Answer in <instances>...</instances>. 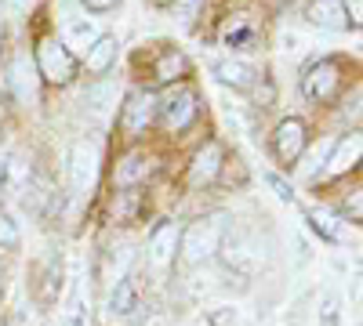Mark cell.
I'll use <instances>...</instances> for the list:
<instances>
[{"mask_svg":"<svg viewBox=\"0 0 363 326\" xmlns=\"http://www.w3.org/2000/svg\"><path fill=\"white\" fill-rule=\"evenodd\" d=\"M11 182H15V189H22V182H26V163L22 160H11Z\"/></svg>","mask_w":363,"mask_h":326,"instance_id":"28","label":"cell"},{"mask_svg":"<svg viewBox=\"0 0 363 326\" xmlns=\"http://www.w3.org/2000/svg\"><path fill=\"white\" fill-rule=\"evenodd\" d=\"M18 243V225L11 221V214L0 211V247H15Z\"/></svg>","mask_w":363,"mask_h":326,"instance_id":"23","label":"cell"},{"mask_svg":"<svg viewBox=\"0 0 363 326\" xmlns=\"http://www.w3.org/2000/svg\"><path fill=\"white\" fill-rule=\"evenodd\" d=\"M84 105L95 112V116H109L113 105H116V83H91L87 91H84Z\"/></svg>","mask_w":363,"mask_h":326,"instance_id":"15","label":"cell"},{"mask_svg":"<svg viewBox=\"0 0 363 326\" xmlns=\"http://www.w3.org/2000/svg\"><path fill=\"white\" fill-rule=\"evenodd\" d=\"M84 4H87L91 11H109V8L116 4V0H84Z\"/></svg>","mask_w":363,"mask_h":326,"instance_id":"30","label":"cell"},{"mask_svg":"<svg viewBox=\"0 0 363 326\" xmlns=\"http://www.w3.org/2000/svg\"><path fill=\"white\" fill-rule=\"evenodd\" d=\"M320 319H323V326H338V319H342V298H338L335 290L323 293V301H320Z\"/></svg>","mask_w":363,"mask_h":326,"instance_id":"20","label":"cell"},{"mask_svg":"<svg viewBox=\"0 0 363 326\" xmlns=\"http://www.w3.org/2000/svg\"><path fill=\"white\" fill-rule=\"evenodd\" d=\"M138 308V286L124 276L113 283V293H109V315L113 319H128L131 312Z\"/></svg>","mask_w":363,"mask_h":326,"instance_id":"13","label":"cell"},{"mask_svg":"<svg viewBox=\"0 0 363 326\" xmlns=\"http://www.w3.org/2000/svg\"><path fill=\"white\" fill-rule=\"evenodd\" d=\"M301 87H306V95H309L313 102L330 98V91L338 87V66H335V62H320V66H313Z\"/></svg>","mask_w":363,"mask_h":326,"instance_id":"10","label":"cell"},{"mask_svg":"<svg viewBox=\"0 0 363 326\" xmlns=\"http://www.w3.org/2000/svg\"><path fill=\"white\" fill-rule=\"evenodd\" d=\"M356 160H359V134H349L345 141H338V149H330L323 170L327 174H345Z\"/></svg>","mask_w":363,"mask_h":326,"instance_id":"14","label":"cell"},{"mask_svg":"<svg viewBox=\"0 0 363 326\" xmlns=\"http://www.w3.org/2000/svg\"><path fill=\"white\" fill-rule=\"evenodd\" d=\"M211 319H215V326H236V308H222V312H215Z\"/></svg>","mask_w":363,"mask_h":326,"instance_id":"27","label":"cell"},{"mask_svg":"<svg viewBox=\"0 0 363 326\" xmlns=\"http://www.w3.org/2000/svg\"><path fill=\"white\" fill-rule=\"evenodd\" d=\"M149 174V160L145 156H128L124 163L116 167V185H135L138 177Z\"/></svg>","mask_w":363,"mask_h":326,"instance_id":"19","label":"cell"},{"mask_svg":"<svg viewBox=\"0 0 363 326\" xmlns=\"http://www.w3.org/2000/svg\"><path fill=\"white\" fill-rule=\"evenodd\" d=\"M102 37V29L95 18H87V15H73V18H62V44L87 54V47L95 44Z\"/></svg>","mask_w":363,"mask_h":326,"instance_id":"4","label":"cell"},{"mask_svg":"<svg viewBox=\"0 0 363 326\" xmlns=\"http://www.w3.org/2000/svg\"><path fill=\"white\" fill-rule=\"evenodd\" d=\"M309 22L320 25V29H349V11H345L342 0H313Z\"/></svg>","mask_w":363,"mask_h":326,"instance_id":"8","label":"cell"},{"mask_svg":"<svg viewBox=\"0 0 363 326\" xmlns=\"http://www.w3.org/2000/svg\"><path fill=\"white\" fill-rule=\"evenodd\" d=\"M116 58V40L113 37H99L95 44L87 47V69L91 73H106Z\"/></svg>","mask_w":363,"mask_h":326,"instance_id":"18","label":"cell"},{"mask_svg":"<svg viewBox=\"0 0 363 326\" xmlns=\"http://www.w3.org/2000/svg\"><path fill=\"white\" fill-rule=\"evenodd\" d=\"M37 66H40L44 80H51V83H69L73 73H77L73 54L66 51V44H58V40H44L40 44V62Z\"/></svg>","mask_w":363,"mask_h":326,"instance_id":"3","label":"cell"},{"mask_svg":"<svg viewBox=\"0 0 363 326\" xmlns=\"http://www.w3.org/2000/svg\"><path fill=\"white\" fill-rule=\"evenodd\" d=\"M349 4H352V18H349V22H359V11H363V8H359V0H349Z\"/></svg>","mask_w":363,"mask_h":326,"instance_id":"31","label":"cell"},{"mask_svg":"<svg viewBox=\"0 0 363 326\" xmlns=\"http://www.w3.org/2000/svg\"><path fill=\"white\" fill-rule=\"evenodd\" d=\"M215 76H218L222 83H233V87H251L258 73H255V66L240 62V58H225V62L215 66Z\"/></svg>","mask_w":363,"mask_h":326,"instance_id":"16","label":"cell"},{"mask_svg":"<svg viewBox=\"0 0 363 326\" xmlns=\"http://www.w3.org/2000/svg\"><path fill=\"white\" fill-rule=\"evenodd\" d=\"M178 235H182L178 225H160L153 232V240H149V264H153V269H167V264L174 261Z\"/></svg>","mask_w":363,"mask_h":326,"instance_id":"6","label":"cell"},{"mask_svg":"<svg viewBox=\"0 0 363 326\" xmlns=\"http://www.w3.org/2000/svg\"><path fill=\"white\" fill-rule=\"evenodd\" d=\"M69 174H73V189L77 192H91L95 189V177H99V145L80 138L69 153Z\"/></svg>","mask_w":363,"mask_h":326,"instance_id":"2","label":"cell"},{"mask_svg":"<svg viewBox=\"0 0 363 326\" xmlns=\"http://www.w3.org/2000/svg\"><path fill=\"white\" fill-rule=\"evenodd\" d=\"M309 221H313V228H316L320 235H327V240H338V235H342V228L335 225V218H327V214H320V211H316Z\"/></svg>","mask_w":363,"mask_h":326,"instance_id":"24","label":"cell"},{"mask_svg":"<svg viewBox=\"0 0 363 326\" xmlns=\"http://www.w3.org/2000/svg\"><path fill=\"white\" fill-rule=\"evenodd\" d=\"M265 182L272 185V192H277V196H280L284 203H291V199H294V192H291V185L284 182V177H280V174H265Z\"/></svg>","mask_w":363,"mask_h":326,"instance_id":"26","label":"cell"},{"mask_svg":"<svg viewBox=\"0 0 363 326\" xmlns=\"http://www.w3.org/2000/svg\"><path fill=\"white\" fill-rule=\"evenodd\" d=\"M153 109H157L153 95L135 91V95L128 98V105H124V127H128L131 134H142V131L149 127V120H153Z\"/></svg>","mask_w":363,"mask_h":326,"instance_id":"9","label":"cell"},{"mask_svg":"<svg viewBox=\"0 0 363 326\" xmlns=\"http://www.w3.org/2000/svg\"><path fill=\"white\" fill-rule=\"evenodd\" d=\"M301 149H306V127H301V120H284L277 127V153L280 160H298Z\"/></svg>","mask_w":363,"mask_h":326,"instance_id":"11","label":"cell"},{"mask_svg":"<svg viewBox=\"0 0 363 326\" xmlns=\"http://www.w3.org/2000/svg\"><path fill=\"white\" fill-rule=\"evenodd\" d=\"M222 232H225V218H207V221L189 225L186 232L178 235L182 257H186L189 264H203V261H211V257L222 250Z\"/></svg>","mask_w":363,"mask_h":326,"instance_id":"1","label":"cell"},{"mask_svg":"<svg viewBox=\"0 0 363 326\" xmlns=\"http://www.w3.org/2000/svg\"><path fill=\"white\" fill-rule=\"evenodd\" d=\"M196 8H200V0H174V18H182L189 25L196 18Z\"/></svg>","mask_w":363,"mask_h":326,"instance_id":"25","label":"cell"},{"mask_svg":"<svg viewBox=\"0 0 363 326\" xmlns=\"http://www.w3.org/2000/svg\"><path fill=\"white\" fill-rule=\"evenodd\" d=\"M193 116H196V95L189 91V87H178V91L167 95V102H164V120H167L171 131H182V127L193 120Z\"/></svg>","mask_w":363,"mask_h":326,"instance_id":"5","label":"cell"},{"mask_svg":"<svg viewBox=\"0 0 363 326\" xmlns=\"http://www.w3.org/2000/svg\"><path fill=\"white\" fill-rule=\"evenodd\" d=\"M182 69H186V58H182V54H164L160 66H157V76L160 80H174Z\"/></svg>","mask_w":363,"mask_h":326,"instance_id":"22","label":"cell"},{"mask_svg":"<svg viewBox=\"0 0 363 326\" xmlns=\"http://www.w3.org/2000/svg\"><path fill=\"white\" fill-rule=\"evenodd\" d=\"M225 261L229 269H251L255 250H251V232L247 228H229V240H225Z\"/></svg>","mask_w":363,"mask_h":326,"instance_id":"12","label":"cell"},{"mask_svg":"<svg viewBox=\"0 0 363 326\" xmlns=\"http://www.w3.org/2000/svg\"><path fill=\"white\" fill-rule=\"evenodd\" d=\"M218 167H222V149L218 145H203V149L196 153V160H193V185L211 182V177L218 174Z\"/></svg>","mask_w":363,"mask_h":326,"instance_id":"17","label":"cell"},{"mask_svg":"<svg viewBox=\"0 0 363 326\" xmlns=\"http://www.w3.org/2000/svg\"><path fill=\"white\" fill-rule=\"evenodd\" d=\"M37 62L29 54H18L11 62V87H15V98L18 102H33L37 98Z\"/></svg>","mask_w":363,"mask_h":326,"instance_id":"7","label":"cell"},{"mask_svg":"<svg viewBox=\"0 0 363 326\" xmlns=\"http://www.w3.org/2000/svg\"><path fill=\"white\" fill-rule=\"evenodd\" d=\"M33 4H37V0H8V8L15 15H29V11H33Z\"/></svg>","mask_w":363,"mask_h":326,"instance_id":"29","label":"cell"},{"mask_svg":"<svg viewBox=\"0 0 363 326\" xmlns=\"http://www.w3.org/2000/svg\"><path fill=\"white\" fill-rule=\"evenodd\" d=\"M330 149H335V141H330V138H323L320 145H316V149L309 153V163L306 167H301V174H306V177H313L323 163H327V156H330Z\"/></svg>","mask_w":363,"mask_h":326,"instance_id":"21","label":"cell"}]
</instances>
